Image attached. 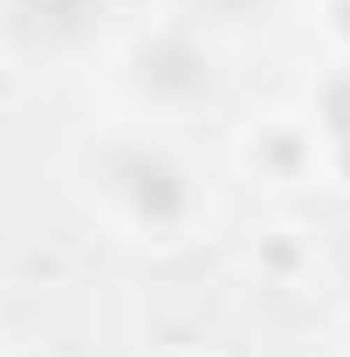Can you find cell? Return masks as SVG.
<instances>
[{"instance_id":"1","label":"cell","mask_w":350,"mask_h":357,"mask_svg":"<svg viewBox=\"0 0 350 357\" xmlns=\"http://www.w3.org/2000/svg\"><path fill=\"white\" fill-rule=\"evenodd\" d=\"M83 192L124 241H144V248H178L213 213V192H206L199 165L151 117H131V124H110L103 137H89Z\"/></svg>"},{"instance_id":"4","label":"cell","mask_w":350,"mask_h":357,"mask_svg":"<svg viewBox=\"0 0 350 357\" xmlns=\"http://www.w3.org/2000/svg\"><path fill=\"white\" fill-rule=\"evenodd\" d=\"M309 137H316V172L350 185V62H337L323 89L309 96Z\"/></svg>"},{"instance_id":"6","label":"cell","mask_w":350,"mask_h":357,"mask_svg":"<svg viewBox=\"0 0 350 357\" xmlns=\"http://www.w3.org/2000/svg\"><path fill=\"white\" fill-rule=\"evenodd\" d=\"M337 357H350V351H337Z\"/></svg>"},{"instance_id":"3","label":"cell","mask_w":350,"mask_h":357,"mask_svg":"<svg viewBox=\"0 0 350 357\" xmlns=\"http://www.w3.org/2000/svg\"><path fill=\"white\" fill-rule=\"evenodd\" d=\"M248 165L268 178V185H309L316 172V137H309L303 117H261L248 131Z\"/></svg>"},{"instance_id":"2","label":"cell","mask_w":350,"mask_h":357,"mask_svg":"<svg viewBox=\"0 0 350 357\" xmlns=\"http://www.w3.org/2000/svg\"><path fill=\"white\" fill-rule=\"evenodd\" d=\"M124 89L137 96V110L151 124L185 117L192 103L213 96V55L199 48L192 28H158V35H137L124 55Z\"/></svg>"},{"instance_id":"5","label":"cell","mask_w":350,"mask_h":357,"mask_svg":"<svg viewBox=\"0 0 350 357\" xmlns=\"http://www.w3.org/2000/svg\"><path fill=\"white\" fill-rule=\"evenodd\" d=\"M172 357H206V351H172Z\"/></svg>"}]
</instances>
